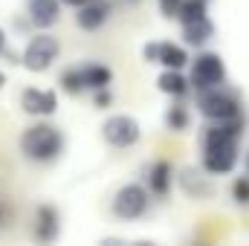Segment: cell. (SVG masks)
Returning <instances> with one entry per match:
<instances>
[{"mask_svg":"<svg viewBox=\"0 0 249 246\" xmlns=\"http://www.w3.org/2000/svg\"><path fill=\"white\" fill-rule=\"evenodd\" d=\"M247 119H229V122H209L200 136V165L212 177L232 174L241 159V139H244Z\"/></svg>","mask_w":249,"mask_h":246,"instance_id":"cell-1","label":"cell"},{"mask_svg":"<svg viewBox=\"0 0 249 246\" xmlns=\"http://www.w3.org/2000/svg\"><path fill=\"white\" fill-rule=\"evenodd\" d=\"M64 145H67V139H64L61 127H55V124H50V122L29 124L20 133V139H18V148H20L23 159L35 162V165H53V162H58L64 154Z\"/></svg>","mask_w":249,"mask_h":246,"instance_id":"cell-2","label":"cell"},{"mask_svg":"<svg viewBox=\"0 0 249 246\" xmlns=\"http://www.w3.org/2000/svg\"><path fill=\"white\" fill-rule=\"evenodd\" d=\"M194 105H197V113L206 122H229V119L244 116L241 96L235 90H229L226 84L203 90V93H194Z\"/></svg>","mask_w":249,"mask_h":246,"instance_id":"cell-3","label":"cell"},{"mask_svg":"<svg viewBox=\"0 0 249 246\" xmlns=\"http://www.w3.org/2000/svg\"><path fill=\"white\" fill-rule=\"evenodd\" d=\"M61 55V41L50 29H35L20 53V67L29 72H47L53 70Z\"/></svg>","mask_w":249,"mask_h":246,"instance_id":"cell-4","label":"cell"},{"mask_svg":"<svg viewBox=\"0 0 249 246\" xmlns=\"http://www.w3.org/2000/svg\"><path fill=\"white\" fill-rule=\"evenodd\" d=\"M151 191L145 183H124L116 188L113 194V203H110V211L116 220L122 223H136L142 220L148 211H151Z\"/></svg>","mask_w":249,"mask_h":246,"instance_id":"cell-5","label":"cell"},{"mask_svg":"<svg viewBox=\"0 0 249 246\" xmlns=\"http://www.w3.org/2000/svg\"><path fill=\"white\" fill-rule=\"evenodd\" d=\"M188 81H191L194 93H203V90L226 84V64H223V58L217 53H206V50L197 53L188 61Z\"/></svg>","mask_w":249,"mask_h":246,"instance_id":"cell-6","label":"cell"},{"mask_svg":"<svg viewBox=\"0 0 249 246\" xmlns=\"http://www.w3.org/2000/svg\"><path fill=\"white\" fill-rule=\"evenodd\" d=\"M102 139L116 151L136 148L139 139H142V124L133 116H127V113H113V116H107L102 122Z\"/></svg>","mask_w":249,"mask_h":246,"instance_id":"cell-7","label":"cell"},{"mask_svg":"<svg viewBox=\"0 0 249 246\" xmlns=\"http://www.w3.org/2000/svg\"><path fill=\"white\" fill-rule=\"evenodd\" d=\"M20 110L32 119H47L58 113V93L44 87H26L20 93Z\"/></svg>","mask_w":249,"mask_h":246,"instance_id":"cell-8","label":"cell"},{"mask_svg":"<svg viewBox=\"0 0 249 246\" xmlns=\"http://www.w3.org/2000/svg\"><path fill=\"white\" fill-rule=\"evenodd\" d=\"M61 235V214L53 203H41L32 217V241L35 244H53Z\"/></svg>","mask_w":249,"mask_h":246,"instance_id":"cell-9","label":"cell"},{"mask_svg":"<svg viewBox=\"0 0 249 246\" xmlns=\"http://www.w3.org/2000/svg\"><path fill=\"white\" fill-rule=\"evenodd\" d=\"M113 3L110 0H87L84 6L75 9V26L81 32H99L110 18H113Z\"/></svg>","mask_w":249,"mask_h":246,"instance_id":"cell-10","label":"cell"},{"mask_svg":"<svg viewBox=\"0 0 249 246\" xmlns=\"http://www.w3.org/2000/svg\"><path fill=\"white\" fill-rule=\"evenodd\" d=\"M174 180H177V171L168 159H154L148 168H145V185L151 191V197L157 200H165L174 188Z\"/></svg>","mask_w":249,"mask_h":246,"instance_id":"cell-11","label":"cell"},{"mask_svg":"<svg viewBox=\"0 0 249 246\" xmlns=\"http://www.w3.org/2000/svg\"><path fill=\"white\" fill-rule=\"evenodd\" d=\"M177 183L183 188V194L191 200H209L214 194V183H212V174L200 165V168H183L177 174Z\"/></svg>","mask_w":249,"mask_h":246,"instance_id":"cell-12","label":"cell"},{"mask_svg":"<svg viewBox=\"0 0 249 246\" xmlns=\"http://www.w3.org/2000/svg\"><path fill=\"white\" fill-rule=\"evenodd\" d=\"M61 0H26V18L32 29H53L61 20Z\"/></svg>","mask_w":249,"mask_h":246,"instance_id":"cell-13","label":"cell"},{"mask_svg":"<svg viewBox=\"0 0 249 246\" xmlns=\"http://www.w3.org/2000/svg\"><path fill=\"white\" fill-rule=\"evenodd\" d=\"M191 55H188L186 44H174V41H160L157 44V64L162 70H186Z\"/></svg>","mask_w":249,"mask_h":246,"instance_id":"cell-14","label":"cell"},{"mask_svg":"<svg viewBox=\"0 0 249 246\" xmlns=\"http://www.w3.org/2000/svg\"><path fill=\"white\" fill-rule=\"evenodd\" d=\"M81 78H84V87L87 93H96V90H107L113 84V70L102 61H84L81 64Z\"/></svg>","mask_w":249,"mask_h":246,"instance_id":"cell-15","label":"cell"},{"mask_svg":"<svg viewBox=\"0 0 249 246\" xmlns=\"http://www.w3.org/2000/svg\"><path fill=\"white\" fill-rule=\"evenodd\" d=\"M157 90L171 99H186L191 93V81H188V75H183V70H162L157 78Z\"/></svg>","mask_w":249,"mask_h":246,"instance_id":"cell-16","label":"cell"},{"mask_svg":"<svg viewBox=\"0 0 249 246\" xmlns=\"http://www.w3.org/2000/svg\"><path fill=\"white\" fill-rule=\"evenodd\" d=\"M180 29H183V44H186V47H194V50H203V47L214 38V23H212V18L183 23Z\"/></svg>","mask_w":249,"mask_h":246,"instance_id":"cell-17","label":"cell"},{"mask_svg":"<svg viewBox=\"0 0 249 246\" xmlns=\"http://www.w3.org/2000/svg\"><path fill=\"white\" fill-rule=\"evenodd\" d=\"M165 127L171 133H186L188 127H191V110L186 107L183 99H174V105L165 110Z\"/></svg>","mask_w":249,"mask_h":246,"instance_id":"cell-18","label":"cell"},{"mask_svg":"<svg viewBox=\"0 0 249 246\" xmlns=\"http://www.w3.org/2000/svg\"><path fill=\"white\" fill-rule=\"evenodd\" d=\"M58 87H61L67 96H81V93H87L84 78H81V64H78V67H67V70L58 72Z\"/></svg>","mask_w":249,"mask_h":246,"instance_id":"cell-19","label":"cell"},{"mask_svg":"<svg viewBox=\"0 0 249 246\" xmlns=\"http://www.w3.org/2000/svg\"><path fill=\"white\" fill-rule=\"evenodd\" d=\"M203 18H209V0H183L180 3V12H177L180 26L191 23V20H203Z\"/></svg>","mask_w":249,"mask_h":246,"instance_id":"cell-20","label":"cell"},{"mask_svg":"<svg viewBox=\"0 0 249 246\" xmlns=\"http://www.w3.org/2000/svg\"><path fill=\"white\" fill-rule=\"evenodd\" d=\"M229 194H232V203H235V206L247 209L249 206V174L247 177H235V180H232V188H229Z\"/></svg>","mask_w":249,"mask_h":246,"instance_id":"cell-21","label":"cell"},{"mask_svg":"<svg viewBox=\"0 0 249 246\" xmlns=\"http://www.w3.org/2000/svg\"><path fill=\"white\" fill-rule=\"evenodd\" d=\"M90 99H93V107L96 110H107V107H113V90L107 87V90H96V93H90Z\"/></svg>","mask_w":249,"mask_h":246,"instance_id":"cell-22","label":"cell"},{"mask_svg":"<svg viewBox=\"0 0 249 246\" xmlns=\"http://www.w3.org/2000/svg\"><path fill=\"white\" fill-rule=\"evenodd\" d=\"M180 3H183V0H157V6H160V15H162L165 20H177Z\"/></svg>","mask_w":249,"mask_h":246,"instance_id":"cell-23","label":"cell"},{"mask_svg":"<svg viewBox=\"0 0 249 246\" xmlns=\"http://www.w3.org/2000/svg\"><path fill=\"white\" fill-rule=\"evenodd\" d=\"M9 223H12V206L6 200H0V229L9 226Z\"/></svg>","mask_w":249,"mask_h":246,"instance_id":"cell-24","label":"cell"},{"mask_svg":"<svg viewBox=\"0 0 249 246\" xmlns=\"http://www.w3.org/2000/svg\"><path fill=\"white\" fill-rule=\"evenodd\" d=\"M116 9H136V6H142V0H110Z\"/></svg>","mask_w":249,"mask_h":246,"instance_id":"cell-25","label":"cell"},{"mask_svg":"<svg viewBox=\"0 0 249 246\" xmlns=\"http://www.w3.org/2000/svg\"><path fill=\"white\" fill-rule=\"evenodd\" d=\"M6 50H9V35H6V29L0 26V55H3Z\"/></svg>","mask_w":249,"mask_h":246,"instance_id":"cell-26","label":"cell"},{"mask_svg":"<svg viewBox=\"0 0 249 246\" xmlns=\"http://www.w3.org/2000/svg\"><path fill=\"white\" fill-rule=\"evenodd\" d=\"M61 3L67 6V9H78V6H84L87 0H61Z\"/></svg>","mask_w":249,"mask_h":246,"instance_id":"cell-27","label":"cell"},{"mask_svg":"<svg viewBox=\"0 0 249 246\" xmlns=\"http://www.w3.org/2000/svg\"><path fill=\"white\" fill-rule=\"evenodd\" d=\"M0 87H6V72H0Z\"/></svg>","mask_w":249,"mask_h":246,"instance_id":"cell-28","label":"cell"},{"mask_svg":"<svg viewBox=\"0 0 249 246\" xmlns=\"http://www.w3.org/2000/svg\"><path fill=\"white\" fill-rule=\"evenodd\" d=\"M247 174H249V154H247Z\"/></svg>","mask_w":249,"mask_h":246,"instance_id":"cell-29","label":"cell"}]
</instances>
